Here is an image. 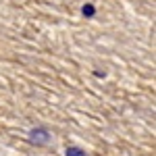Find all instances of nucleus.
I'll list each match as a JSON object with an SVG mask.
<instances>
[{
	"instance_id": "f257e3e1",
	"label": "nucleus",
	"mask_w": 156,
	"mask_h": 156,
	"mask_svg": "<svg viewBox=\"0 0 156 156\" xmlns=\"http://www.w3.org/2000/svg\"><path fill=\"white\" fill-rule=\"evenodd\" d=\"M29 140H31L36 146H44V144H48L50 133L46 131V129H31V133H29Z\"/></svg>"
},
{
	"instance_id": "f03ea898",
	"label": "nucleus",
	"mask_w": 156,
	"mask_h": 156,
	"mask_svg": "<svg viewBox=\"0 0 156 156\" xmlns=\"http://www.w3.org/2000/svg\"><path fill=\"white\" fill-rule=\"evenodd\" d=\"M67 156H85V152L77 146H71V148H67Z\"/></svg>"
},
{
	"instance_id": "7ed1b4c3",
	"label": "nucleus",
	"mask_w": 156,
	"mask_h": 156,
	"mask_svg": "<svg viewBox=\"0 0 156 156\" xmlns=\"http://www.w3.org/2000/svg\"><path fill=\"white\" fill-rule=\"evenodd\" d=\"M81 11H83L85 17H92V15H94V6H92V4H87V6H83Z\"/></svg>"
}]
</instances>
